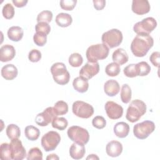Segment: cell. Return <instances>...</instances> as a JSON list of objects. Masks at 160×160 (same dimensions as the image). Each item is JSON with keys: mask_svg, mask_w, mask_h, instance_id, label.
Listing matches in <instances>:
<instances>
[{"mask_svg": "<svg viewBox=\"0 0 160 160\" xmlns=\"http://www.w3.org/2000/svg\"><path fill=\"white\" fill-rule=\"evenodd\" d=\"M153 44V38L149 34H137L131 44V50L135 56L141 58L148 53Z\"/></svg>", "mask_w": 160, "mask_h": 160, "instance_id": "obj_1", "label": "cell"}, {"mask_svg": "<svg viewBox=\"0 0 160 160\" xmlns=\"http://www.w3.org/2000/svg\"><path fill=\"white\" fill-rule=\"evenodd\" d=\"M146 112V105L144 102L139 99L131 101L127 111L126 118L131 122H137Z\"/></svg>", "mask_w": 160, "mask_h": 160, "instance_id": "obj_2", "label": "cell"}, {"mask_svg": "<svg viewBox=\"0 0 160 160\" xmlns=\"http://www.w3.org/2000/svg\"><path fill=\"white\" fill-rule=\"evenodd\" d=\"M109 48L104 44H96L90 46L86 50V56L88 62H94L106 59L109 54Z\"/></svg>", "mask_w": 160, "mask_h": 160, "instance_id": "obj_3", "label": "cell"}, {"mask_svg": "<svg viewBox=\"0 0 160 160\" xmlns=\"http://www.w3.org/2000/svg\"><path fill=\"white\" fill-rule=\"evenodd\" d=\"M50 70L53 79L57 84L65 85L69 82L70 74L64 63L56 62L52 65Z\"/></svg>", "mask_w": 160, "mask_h": 160, "instance_id": "obj_4", "label": "cell"}, {"mask_svg": "<svg viewBox=\"0 0 160 160\" xmlns=\"http://www.w3.org/2000/svg\"><path fill=\"white\" fill-rule=\"evenodd\" d=\"M122 38V34L120 30L112 29L102 34L101 41L109 48H114L121 44Z\"/></svg>", "mask_w": 160, "mask_h": 160, "instance_id": "obj_5", "label": "cell"}, {"mask_svg": "<svg viewBox=\"0 0 160 160\" xmlns=\"http://www.w3.org/2000/svg\"><path fill=\"white\" fill-rule=\"evenodd\" d=\"M69 138L74 142L86 144L89 140V134L87 129L78 126H72L67 131Z\"/></svg>", "mask_w": 160, "mask_h": 160, "instance_id": "obj_6", "label": "cell"}, {"mask_svg": "<svg viewBox=\"0 0 160 160\" xmlns=\"http://www.w3.org/2000/svg\"><path fill=\"white\" fill-rule=\"evenodd\" d=\"M155 129V124L151 121H144L135 124L133 127V134L139 139L147 138Z\"/></svg>", "mask_w": 160, "mask_h": 160, "instance_id": "obj_7", "label": "cell"}, {"mask_svg": "<svg viewBox=\"0 0 160 160\" xmlns=\"http://www.w3.org/2000/svg\"><path fill=\"white\" fill-rule=\"evenodd\" d=\"M61 141L59 134L54 131H48L41 138V146L45 151L54 150Z\"/></svg>", "mask_w": 160, "mask_h": 160, "instance_id": "obj_8", "label": "cell"}, {"mask_svg": "<svg viewBox=\"0 0 160 160\" xmlns=\"http://www.w3.org/2000/svg\"><path fill=\"white\" fill-rule=\"evenodd\" d=\"M157 26V22L152 17H148L136 22L133 30L137 34H149Z\"/></svg>", "mask_w": 160, "mask_h": 160, "instance_id": "obj_9", "label": "cell"}, {"mask_svg": "<svg viewBox=\"0 0 160 160\" xmlns=\"http://www.w3.org/2000/svg\"><path fill=\"white\" fill-rule=\"evenodd\" d=\"M72 110L74 115L83 119L89 118L94 114L93 107L91 104L82 101L74 102Z\"/></svg>", "mask_w": 160, "mask_h": 160, "instance_id": "obj_10", "label": "cell"}, {"mask_svg": "<svg viewBox=\"0 0 160 160\" xmlns=\"http://www.w3.org/2000/svg\"><path fill=\"white\" fill-rule=\"evenodd\" d=\"M58 116L54 111L53 107H48L43 112L39 113L35 118L36 123L40 126H46Z\"/></svg>", "mask_w": 160, "mask_h": 160, "instance_id": "obj_11", "label": "cell"}, {"mask_svg": "<svg viewBox=\"0 0 160 160\" xmlns=\"http://www.w3.org/2000/svg\"><path fill=\"white\" fill-rule=\"evenodd\" d=\"M9 144L12 159L21 160L26 157V149L22 146V142L18 138L12 139Z\"/></svg>", "mask_w": 160, "mask_h": 160, "instance_id": "obj_12", "label": "cell"}, {"mask_svg": "<svg viewBox=\"0 0 160 160\" xmlns=\"http://www.w3.org/2000/svg\"><path fill=\"white\" fill-rule=\"evenodd\" d=\"M104 108L107 116L111 119H118L122 116V107L114 101H109L106 102Z\"/></svg>", "mask_w": 160, "mask_h": 160, "instance_id": "obj_13", "label": "cell"}, {"mask_svg": "<svg viewBox=\"0 0 160 160\" xmlns=\"http://www.w3.org/2000/svg\"><path fill=\"white\" fill-rule=\"evenodd\" d=\"M99 71V64L98 62H88L79 71V76L86 79H90Z\"/></svg>", "mask_w": 160, "mask_h": 160, "instance_id": "obj_14", "label": "cell"}, {"mask_svg": "<svg viewBox=\"0 0 160 160\" xmlns=\"http://www.w3.org/2000/svg\"><path fill=\"white\" fill-rule=\"evenodd\" d=\"M131 9L132 12L135 14L142 15L149 12L151 7L148 0H133Z\"/></svg>", "mask_w": 160, "mask_h": 160, "instance_id": "obj_15", "label": "cell"}, {"mask_svg": "<svg viewBox=\"0 0 160 160\" xmlns=\"http://www.w3.org/2000/svg\"><path fill=\"white\" fill-rule=\"evenodd\" d=\"M106 151L109 156L118 157L122 152V145L118 141H111L107 144Z\"/></svg>", "mask_w": 160, "mask_h": 160, "instance_id": "obj_16", "label": "cell"}, {"mask_svg": "<svg viewBox=\"0 0 160 160\" xmlns=\"http://www.w3.org/2000/svg\"><path fill=\"white\" fill-rule=\"evenodd\" d=\"M16 55L14 48L9 44H5L0 48V61L5 62L11 61Z\"/></svg>", "mask_w": 160, "mask_h": 160, "instance_id": "obj_17", "label": "cell"}, {"mask_svg": "<svg viewBox=\"0 0 160 160\" xmlns=\"http://www.w3.org/2000/svg\"><path fill=\"white\" fill-rule=\"evenodd\" d=\"M104 91L106 95L112 97L117 95L120 91V86L114 79L107 81L104 84Z\"/></svg>", "mask_w": 160, "mask_h": 160, "instance_id": "obj_18", "label": "cell"}, {"mask_svg": "<svg viewBox=\"0 0 160 160\" xmlns=\"http://www.w3.org/2000/svg\"><path fill=\"white\" fill-rule=\"evenodd\" d=\"M86 152L84 145L77 142H74L69 148L70 156L74 159H82Z\"/></svg>", "mask_w": 160, "mask_h": 160, "instance_id": "obj_19", "label": "cell"}, {"mask_svg": "<svg viewBox=\"0 0 160 160\" xmlns=\"http://www.w3.org/2000/svg\"><path fill=\"white\" fill-rule=\"evenodd\" d=\"M1 76L6 80H12L18 74L17 68L12 64H8L4 66L1 69Z\"/></svg>", "mask_w": 160, "mask_h": 160, "instance_id": "obj_20", "label": "cell"}, {"mask_svg": "<svg viewBox=\"0 0 160 160\" xmlns=\"http://www.w3.org/2000/svg\"><path fill=\"white\" fill-rule=\"evenodd\" d=\"M112 59L114 62L119 65H122L128 61L129 56L124 49L118 48L113 52Z\"/></svg>", "mask_w": 160, "mask_h": 160, "instance_id": "obj_21", "label": "cell"}, {"mask_svg": "<svg viewBox=\"0 0 160 160\" xmlns=\"http://www.w3.org/2000/svg\"><path fill=\"white\" fill-rule=\"evenodd\" d=\"M72 86L76 91L84 93L86 92L89 88L88 80L81 76L77 77L73 80Z\"/></svg>", "mask_w": 160, "mask_h": 160, "instance_id": "obj_22", "label": "cell"}, {"mask_svg": "<svg viewBox=\"0 0 160 160\" xmlns=\"http://www.w3.org/2000/svg\"><path fill=\"white\" fill-rule=\"evenodd\" d=\"M129 132V126L125 122H117L114 126V132L119 138H126Z\"/></svg>", "mask_w": 160, "mask_h": 160, "instance_id": "obj_23", "label": "cell"}, {"mask_svg": "<svg viewBox=\"0 0 160 160\" xmlns=\"http://www.w3.org/2000/svg\"><path fill=\"white\" fill-rule=\"evenodd\" d=\"M7 34L8 38L10 40L18 42L21 40V39L22 38L24 31L21 27L14 26L9 28V29L8 30Z\"/></svg>", "mask_w": 160, "mask_h": 160, "instance_id": "obj_24", "label": "cell"}, {"mask_svg": "<svg viewBox=\"0 0 160 160\" xmlns=\"http://www.w3.org/2000/svg\"><path fill=\"white\" fill-rule=\"evenodd\" d=\"M55 21L59 26L62 28H66L71 24L72 22V18L71 16L68 13L61 12L56 16Z\"/></svg>", "mask_w": 160, "mask_h": 160, "instance_id": "obj_25", "label": "cell"}, {"mask_svg": "<svg viewBox=\"0 0 160 160\" xmlns=\"http://www.w3.org/2000/svg\"><path fill=\"white\" fill-rule=\"evenodd\" d=\"M24 134L28 140L36 141L39 137L40 131L36 127L30 125L25 128Z\"/></svg>", "mask_w": 160, "mask_h": 160, "instance_id": "obj_26", "label": "cell"}, {"mask_svg": "<svg viewBox=\"0 0 160 160\" xmlns=\"http://www.w3.org/2000/svg\"><path fill=\"white\" fill-rule=\"evenodd\" d=\"M6 134L8 138L11 140L18 139L21 135L20 128L18 126L14 124H10L6 128Z\"/></svg>", "mask_w": 160, "mask_h": 160, "instance_id": "obj_27", "label": "cell"}, {"mask_svg": "<svg viewBox=\"0 0 160 160\" xmlns=\"http://www.w3.org/2000/svg\"><path fill=\"white\" fill-rule=\"evenodd\" d=\"M53 109L57 116L64 115L68 111V105L64 101H59L54 105Z\"/></svg>", "mask_w": 160, "mask_h": 160, "instance_id": "obj_28", "label": "cell"}, {"mask_svg": "<svg viewBox=\"0 0 160 160\" xmlns=\"http://www.w3.org/2000/svg\"><path fill=\"white\" fill-rule=\"evenodd\" d=\"M131 89L128 84H124L121 90V99L122 102L127 104L131 99Z\"/></svg>", "mask_w": 160, "mask_h": 160, "instance_id": "obj_29", "label": "cell"}, {"mask_svg": "<svg viewBox=\"0 0 160 160\" xmlns=\"http://www.w3.org/2000/svg\"><path fill=\"white\" fill-rule=\"evenodd\" d=\"M120 71L121 69L119 65L114 62L108 64L105 68V72L106 74L111 77L118 76L119 74Z\"/></svg>", "mask_w": 160, "mask_h": 160, "instance_id": "obj_30", "label": "cell"}, {"mask_svg": "<svg viewBox=\"0 0 160 160\" xmlns=\"http://www.w3.org/2000/svg\"><path fill=\"white\" fill-rule=\"evenodd\" d=\"M0 158L2 160H11V154L10 144L9 143H2L0 146Z\"/></svg>", "mask_w": 160, "mask_h": 160, "instance_id": "obj_31", "label": "cell"}, {"mask_svg": "<svg viewBox=\"0 0 160 160\" xmlns=\"http://www.w3.org/2000/svg\"><path fill=\"white\" fill-rule=\"evenodd\" d=\"M51 123H52V128L55 129H58L61 131L64 130L67 128L68 124V122L66 118L62 117L58 118V116L56 117L52 120Z\"/></svg>", "mask_w": 160, "mask_h": 160, "instance_id": "obj_32", "label": "cell"}, {"mask_svg": "<svg viewBox=\"0 0 160 160\" xmlns=\"http://www.w3.org/2000/svg\"><path fill=\"white\" fill-rule=\"evenodd\" d=\"M83 62V58L82 56L78 52L71 54L69 57V63L74 68L79 67Z\"/></svg>", "mask_w": 160, "mask_h": 160, "instance_id": "obj_33", "label": "cell"}, {"mask_svg": "<svg viewBox=\"0 0 160 160\" xmlns=\"http://www.w3.org/2000/svg\"><path fill=\"white\" fill-rule=\"evenodd\" d=\"M138 76H147L151 71V67L149 64L145 61H141L136 64Z\"/></svg>", "mask_w": 160, "mask_h": 160, "instance_id": "obj_34", "label": "cell"}, {"mask_svg": "<svg viewBox=\"0 0 160 160\" xmlns=\"http://www.w3.org/2000/svg\"><path fill=\"white\" fill-rule=\"evenodd\" d=\"M26 159L28 160H42V152L37 147L32 148L29 151Z\"/></svg>", "mask_w": 160, "mask_h": 160, "instance_id": "obj_35", "label": "cell"}, {"mask_svg": "<svg viewBox=\"0 0 160 160\" xmlns=\"http://www.w3.org/2000/svg\"><path fill=\"white\" fill-rule=\"evenodd\" d=\"M52 13L51 11L44 10L41 11L38 14L37 16V21L38 22H46L49 23L52 21Z\"/></svg>", "mask_w": 160, "mask_h": 160, "instance_id": "obj_36", "label": "cell"}, {"mask_svg": "<svg viewBox=\"0 0 160 160\" xmlns=\"http://www.w3.org/2000/svg\"><path fill=\"white\" fill-rule=\"evenodd\" d=\"M123 72L128 78H134L138 76V71L136 64H131L124 68Z\"/></svg>", "mask_w": 160, "mask_h": 160, "instance_id": "obj_37", "label": "cell"}, {"mask_svg": "<svg viewBox=\"0 0 160 160\" xmlns=\"http://www.w3.org/2000/svg\"><path fill=\"white\" fill-rule=\"evenodd\" d=\"M2 14L4 18L7 19H12L14 16V8L10 3L6 4L2 10Z\"/></svg>", "mask_w": 160, "mask_h": 160, "instance_id": "obj_38", "label": "cell"}, {"mask_svg": "<svg viewBox=\"0 0 160 160\" xmlns=\"http://www.w3.org/2000/svg\"><path fill=\"white\" fill-rule=\"evenodd\" d=\"M34 42L38 46H43L47 42V35L42 32H36L33 36Z\"/></svg>", "mask_w": 160, "mask_h": 160, "instance_id": "obj_39", "label": "cell"}, {"mask_svg": "<svg viewBox=\"0 0 160 160\" xmlns=\"http://www.w3.org/2000/svg\"><path fill=\"white\" fill-rule=\"evenodd\" d=\"M92 126L99 129H103L106 125V121L104 117L101 116H97L94 117L92 121Z\"/></svg>", "mask_w": 160, "mask_h": 160, "instance_id": "obj_40", "label": "cell"}, {"mask_svg": "<svg viewBox=\"0 0 160 160\" xmlns=\"http://www.w3.org/2000/svg\"><path fill=\"white\" fill-rule=\"evenodd\" d=\"M35 30L36 32H42L48 35L51 31V27L48 23L44 22H38L35 26Z\"/></svg>", "mask_w": 160, "mask_h": 160, "instance_id": "obj_41", "label": "cell"}, {"mask_svg": "<svg viewBox=\"0 0 160 160\" xmlns=\"http://www.w3.org/2000/svg\"><path fill=\"white\" fill-rule=\"evenodd\" d=\"M76 3V0H61L60 6L64 10L72 11L75 8Z\"/></svg>", "mask_w": 160, "mask_h": 160, "instance_id": "obj_42", "label": "cell"}, {"mask_svg": "<svg viewBox=\"0 0 160 160\" xmlns=\"http://www.w3.org/2000/svg\"><path fill=\"white\" fill-rule=\"evenodd\" d=\"M41 52L36 49L31 50L28 54V59L31 62H37L41 59Z\"/></svg>", "mask_w": 160, "mask_h": 160, "instance_id": "obj_43", "label": "cell"}, {"mask_svg": "<svg viewBox=\"0 0 160 160\" xmlns=\"http://www.w3.org/2000/svg\"><path fill=\"white\" fill-rule=\"evenodd\" d=\"M159 56L160 52L158 51H155L153 52L149 57V60L151 62V63L154 66L158 68L159 67Z\"/></svg>", "mask_w": 160, "mask_h": 160, "instance_id": "obj_44", "label": "cell"}, {"mask_svg": "<svg viewBox=\"0 0 160 160\" xmlns=\"http://www.w3.org/2000/svg\"><path fill=\"white\" fill-rule=\"evenodd\" d=\"M94 8L98 10H102L106 6V1L104 0H93L92 1Z\"/></svg>", "mask_w": 160, "mask_h": 160, "instance_id": "obj_45", "label": "cell"}, {"mask_svg": "<svg viewBox=\"0 0 160 160\" xmlns=\"http://www.w3.org/2000/svg\"><path fill=\"white\" fill-rule=\"evenodd\" d=\"M12 2L17 8H22L26 5L28 1V0H12Z\"/></svg>", "mask_w": 160, "mask_h": 160, "instance_id": "obj_46", "label": "cell"}, {"mask_svg": "<svg viewBox=\"0 0 160 160\" xmlns=\"http://www.w3.org/2000/svg\"><path fill=\"white\" fill-rule=\"evenodd\" d=\"M46 159H59V157L56 154H51L47 156Z\"/></svg>", "mask_w": 160, "mask_h": 160, "instance_id": "obj_47", "label": "cell"}, {"mask_svg": "<svg viewBox=\"0 0 160 160\" xmlns=\"http://www.w3.org/2000/svg\"><path fill=\"white\" fill-rule=\"evenodd\" d=\"M99 159V158L96 155V154H89L87 158H86V159Z\"/></svg>", "mask_w": 160, "mask_h": 160, "instance_id": "obj_48", "label": "cell"}]
</instances>
